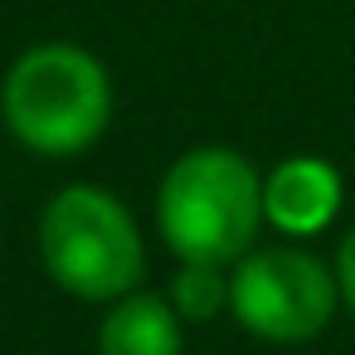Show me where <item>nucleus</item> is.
<instances>
[{"label": "nucleus", "mask_w": 355, "mask_h": 355, "mask_svg": "<svg viewBox=\"0 0 355 355\" xmlns=\"http://www.w3.org/2000/svg\"><path fill=\"white\" fill-rule=\"evenodd\" d=\"M161 239L180 263H234L248 253L263 224V180L258 171L224 146L185 151L156 200Z\"/></svg>", "instance_id": "obj_1"}, {"label": "nucleus", "mask_w": 355, "mask_h": 355, "mask_svg": "<svg viewBox=\"0 0 355 355\" xmlns=\"http://www.w3.org/2000/svg\"><path fill=\"white\" fill-rule=\"evenodd\" d=\"M340 287L321 258L302 248L248 253L229 277V306L243 331L263 340H306L336 316Z\"/></svg>", "instance_id": "obj_4"}, {"label": "nucleus", "mask_w": 355, "mask_h": 355, "mask_svg": "<svg viewBox=\"0 0 355 355\" xmlns=\"http://www.w3.org/2000/svg\"><path fill=\"white\" fill-rule=\"evenodd\" d=\"M40 253L49 277L83 297L112 302L141 282V234L127 205L98 185H69L49 200L40 219Z\"/></svg>", "instance_id": "obj_3"}, {"label": "nucleus", "mask_w": 355, "mask_h": 355, "mask_svg": "<svg viewBox=\"0 0 355 355\" xmlns=\"http://www.w3.org/2000/svg\"><path fill=\"white\" fill-rule=\"evenodd\" d=\"M171 306L180 321H209L229 306V277L219 263H185L171 282Z\"/></svg>", "instance_id": "obj_7"}, {"label": "nucleus", "mask_w": 355, "mask_h": 355, "mask_svg": "<svg viewBox=\"0 0 355 355\" xmlns=\"http://www.w3.org/2000/svg\"><path fill=\"white\" fill-rule=\"evenodd\" d=\"M340 209V175L321 156H287L263 180V219L292 239L321 234Z\"/></svg>", "instance_id": "obj_5"}, {"label": "nucleus", "mask_w": 355, "mask_h": 355, "mask_svg": "<svg viewBox=\"0 0 355 355\" xmlns=\"http://www.w3.org/2000/svg\"><path fill=\"white\" fill-rule=\"evenodd\" d=\"M98 355H180L175 306L151 292L122 297L98 331Z\"/></svg>", "instance_id": "obj_6"}, {"label": "nucleus", "mask_w": 355, "mask_h": 355, "mask_svg": "<svg viewBox=\"0 0 355 355\" xmlns=\"http://www.w3.org/2000/svg\"><path fill=\"white\" fill-rule=\"evenodd\" d=\"M336 287H340V297H345V306H350V316H355V229H350L345 243H340V258H336Z\"/></svg>", "instance_id": "obj_8"}, {"label": "nucleus", "mask_w": 355, "mask_h": 355, "mask_svg": "<svg viewBox=\"0 0 355 355\" xmlns=\"http://www.w3.org/2000/svg\"><path fill=\"white\" fill-rule=\"evenodd\" d=\"M6 127L40 156H73L93 146L112 117L107 69L78 44H40L15 59L0 88Z\"/></svg>", "instance_id": "obj_2"}]
</instances>
